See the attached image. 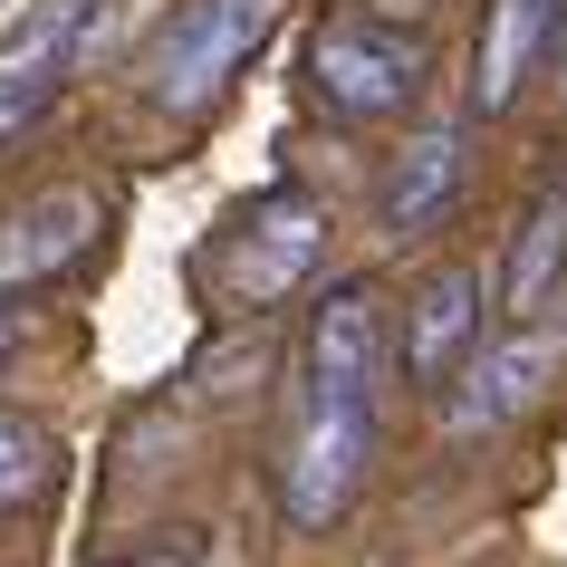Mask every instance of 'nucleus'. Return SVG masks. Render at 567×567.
Wrapping results in <instances>:
<instances>
[{
  "instance_id": "1",
  "label": "nucleus",
  "mask_w": 567,
  "mask_h": 567,
  "mask_svg": "<svg viewBox=\"0 0 567 567\" xmlns=\"http://www.w3.org/2000/svg\"><path fill=\"white\" fill-rule=\"evenodd\" d=\"M269 30H279V0H183L174 20L154 30V49H145V106L203 116L212 96L250 68V49H260Z\"/></svg>"
},
{
  "instance_id": "2",
  "label": "nucleus",
  "mask_w": 567,
  "mask_h": 567,
  "mask_svg": "<svg viewBox=\"0 0 567 567\" xmlns=\"http://www.w3.org/2000/svg\"><path fill=\"white\" fill-rule=\"evenodd\" d=\"M308 87H318V106L347 125H385L404 116L423 96V39L394 30V20H328V30L308 39Z\"/></svg>"
},
{
  "instance_id": "3",
  "label": "nucleus",
  "mask_w": 567,
  "mask_h": 567,
  "mask_svg": "<svg viewBox=\"0 0 567 567\" xmlns=\"http://www.w3.org/2000/svg\"><path fill=\"white\" fill-rule=\"evenodd\" d=\"M365 462H375V404L357 394H308L299 433L279 452V519L289 529H337L357 501Z\"/></svg>"
},
{
  "instance_id": "4",
  "label": "nucleus",
  "mask_w": 567,
  "mask_h": 567,
  "mask_svg": "<svg viewBox=\"0 0 567 567\" xmlns=\"http://www.w3.org/2000/svg\"><path fill=\"white\" fill-rule=\"evenodd\" d=\"M318 250H328V212L308 203V193H260V203L221 231V250H212V289L260 318V308H279L308 269H318Z\"/></svg>"
},
{
  "instance_id": "5",
  "label": "nucleus",
  "mask_w": 567,
  "mask_h": 567,
  "mask_svg": "<svg viewBox=\"0 0 567 567\" xmlns=\"http://www.w3.org/2000/svg\"><path fill=\"white\" fill-rule=\"evenodd\" d=\"M481 318H491V279H481L472 260L433 269V279L414 289V308H404V347H394V357H404V375L443 394L452 375L481 357Z\"/></svg>"
},
{
  "instance_id": "6",
  "label": "nucleus",
  "mask_w": 567,
  "mask_h": 567,
  "mask_svg": "<svg viewBox=\"0 0 567 567\" xmlns=\"http://www.w3.org/2000/svg\"><path fill=\"white\" fill-rule=\"evenodd\" d=\"M462 183H472V135L462 125H414L404 135V154L385 164V183H375V221H385V240H423L443 231V212L462 203Z\"/></svg>"
},
{
  "instance_id": "7",
  "label": "nucleus",
  "mask_w": 567,
  "mask_h": 567,
  "mask_svg": "<svg viewBox=\"0 0 567 567\" xmlns=\"http://www.w3.org/2000/svg\"><path fill=\"white\" fill-rule=\"evenodd\" d=\"M375 375H385V299L365 279H337L318 299V318H308V394L375 404Z\"/></svg>"
},
{
  "instance_id": "8",
  "label": "nucleus",
  "mask_w": 567,
  "mask_h": 567,
  "mask_svg": "<svg viewBox=\"0 0 567 567\" xmlns=\"http://www.w3.org/2000/svg\"><path fill=\"white\" fill-rule=\"evenodd\" d=\"M96 231H106V203L78 193V183L20 203L10 221H0V299H10V289H39V279H59V269H78Z\"/></svg>"
},
{
  "instance_id": "9",
  "label": "nucleus",
  "mask_w": 567,
  "mask_h": 567,
  "mask_svg": "<svg viewBox=\"0 0 567 567\" xmlns=\"http://www.w3.org/2000/svg\"><path fill=\"white\" fill-rule=\"evenodd\" d=\"M558 30H567V0H491V10H481V49H472V106L481 116L519 106L538 49Z\"/></svg>"
},
{
  "instance_id": "10",
  "label": "nucleus",
  "mask_w": 567,
  "mask_h": 567,
  "mask_svg": "<svg viewBox=\"0 0 567 567\" xmlns=\"http://www.w3.org/2000/svg\"><path fill=\"white\" fill-rule=\"evenodd\" d=\"M538 375H548V337H538V328L501 337V347H481V357L452 375L443 423H452V433H491V423H509V414L538 394Z\"/></svg>"
},
{
  "instance_id": "11",
  "label": "nucleus",
  "mask_w": 567,
  "mask_h": 567,
  "mask_svg": "<svg viewBox=\"0 0 567 567\" xmlns=\"http://www.w3.org/2000/svg\"><path fill=\"white\" fill-rule=\"evenodd\" d=\"M558 269H567V183H548V193L529 203V221L509 231V260H501V308L519 318V328L548 308Z\"/></svg>"
},
{
  "instance_id": "12",
  "label": "nucleus",
  "mask_w": 567,
  "mask_h": 567,
  "mask_svg": "<svg viewBox=\"0 0 567 567\" xmlns=\"http://www.w3.org/2000/svg\"><path fill=\"white\" fill-rule=\"evenodd\" d=\"M49 481H59V433L39 414H10L0 404V509H30Z\"/></svg>"
},
{
  "instance_id": "13",
  "label": "nucleus",
  "mask_w": 567,
  "mask_h": 567,
  "mask_svg": "<svg viewBox=\"0 0 567 567\" xmlns=\"http://www.w3.org/2000/svg\"><path fill=\"white\" fill-rule=\"evenodd\" d=\"M59 78H68V59H0V135H20V125L49 116Z\"/></svg>"
},
{
  "instance_id": "14",
  "label": "nucleus",
  "mask_w": 567,
  "mask_h": 567,
  "mask_svg": "<svg viewBox=\"0 0 567 567\" xmlns=\"http://www.w3.org/2000/svg\"><path fill=\"white\" fill-rule=\"evenodd\" d=\"M106 567H203V548H193V538H154V548H125V558H106Z\"/></svg>"
},
{
  "instance_id": "15",
  "label": "nucleus",
  "mask_w": 567,
  "mask_h": 567,
  "mask_svg": "<svg viewBox=\"0 0 567 567\" xmlns=\"http://www.w3.org/2000/svg\"><path fill=\"white\" fill-rule=\"evenodd\" d=\"M365 10H375V20H394V30H414V20L433 10V0H365Z\"/></svg>"
},
{
  "instance_id": "16",
  "label": "nucleus",
  "mask_w": 567,
  "mask_h": 567,
  "mask_svg": "<svg viewBox=\"0 0 567 567\" xmlns=\"http://www.w3.org/2000/svg\"><path fill=\"white\" fill-rule=\"evenodd\" d=\"M10 347H20V318H10V308H0V357H10Z\"/></svg>"
},
{
  "instance_id": "17",
  "label": "nucleus",
  "mask_w": 567,
  "mask_h": 567,
  "mask_svg": "<svg viewBox=\"0 0 567 567\" xmlns=\"http://www.w3.org/2000/svg\"><path fill=\"white\" fill-rule=\"evenodd\" d=\"M558 78H567V30H558Z\"/></svg>"
}]
</instances>
